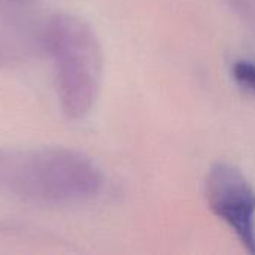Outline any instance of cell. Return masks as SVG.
Returning a JSON list of instances; mask_svg holds the SVG:
<instances>
[{
	"label": "cell",
	"instance_id": "277c9868",
	"mask_svg": "<svg viewBox=\"0 0 255 255\" xmlns=\"http://www.w3.org/2000/svg\"><path fill=\"white\" fill-rule=\"evenodd\" d=\"M232 75L236 84H239L247 91L255 94V61L239 60L232 67Z\"/></svg>",
	"mask_w": 255,
	"mask_h": 255
},
{
	"label": "cell",
	"instance_id": "3957f363",
	"mask_svg": "<svg viewBox=\"0 0 255 255\" xmlns=\"http://www.w3.org/2000/svg\"><path fill=\"white\" fill-rule=\"evenodd\" d=\"M205 194L211 211L255 255V190L247 176L236 166L218 161L208 172Z\"/></svg>",
	"mask_w": 255,
	"mask_h": 255
},
{
	"label": "cell",
	"instance_id": "7a4b0ae2",
	"mask_svg": "<svg viewBox=\"0 0 255 255\" xmlns=\"http://www.w3.org/2000/svg\"><path fill=\"white\" fill-rule=\"evenodd\" d=\"M60 109L72 121L94 109L103 79V51L93 27L72 13L51 16L43 28Z\"/></svg>",
	"mask_w": 255,
	"mask_h": 255
},
{
	"label": "cell",
	"instance_id": "6da1fadb",
	"mask_svg": "<svg viewBox=\"0 0 255 255\" xmlns=\"http://www.w3.org/2000/svg\"><path fill=\"white\" fill-rule=\"evenodd\" d=\"M100 167L64 146L0 148V193L39 206H70L96 197Z\"/></svg>",
	"mask_w": 255,
	"mask_h": 255
},
{
	"label": "cell",
	"instance_id": "5b68a950",
	"mask_svg": "<svg viewBox=\"0 0 255 255\" xmlns=\"http://www.w3.org/2000/svg\"><path fill=\"white\" fill-rule=\"evenodd\" d=\"M10 1H15V3H24V1H27V0H10Z\"/></svg>",
	"mask_w": 255,
	"mask_h": 255
}]
</instances>
